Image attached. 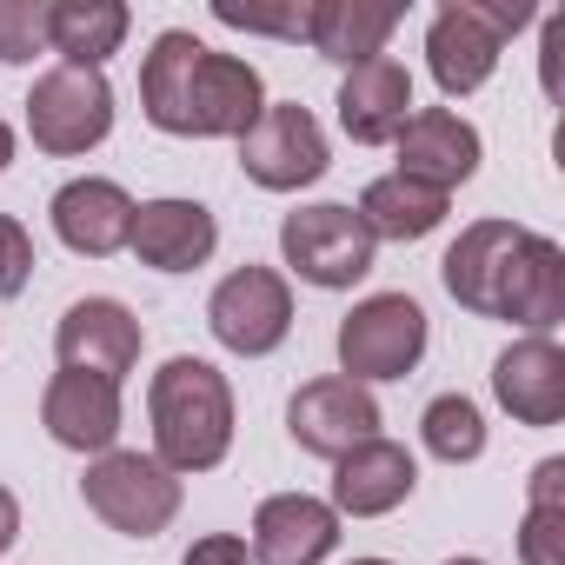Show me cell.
Segmentation results:
<instances>
[{"label": "cell", "instance_id": "5", "mask_svg": "<svg viewBox=\"0 0 565 565\" xmlns=\"http://www.w3.org/2000/svg\"><path fill=\"white\" fill-rule=\"evenodd\" d=\"M81 499L94 519H107L127 539H153L180 512V479L153 452H100L81 479Z\"/></svg>", "mask_w": 565, "mask_h": 565}, {"label": "cell", "instance_id": "32", "mask_svg": "<svg viewBox=\"0 0 565 565\" xmlns=\"http://www.w3.org/2000/svg\"><path fill=\"white\" fill-rule=\"evenodd\" d=\"M8 160H14V127L0 120V167H8Z\"/></svg>", "mask_w": 565, "mask_h": 565}, {"label": "cell", "instance_id": "23", "mask_svg": "<svg viewBox=\"0 0 565 565\" xmlns=\"http://www.w3.org/2000/svg\"><path fill=\"white\" fill-rule=\"evenodd\" d=\"M127 28H134V14L120 0H47V47L67 54L61 67H94L100 74V61L120 54Z\"/></svg>", "mask_w": 565, "mask_h": 565}, {"label": "cell", "instance_id": "31", "mask_svg": "<svg viewBox=\"0 0 565 565\" xmlns=\"http://www.w3.org/2000/svg\"><path fill=\"white\" fill-rule=\"evenodd\" d=\"M21 539V505H14V492L8 486H0V552H8Z\"/></svg>", "mask_w": 565, "mask_h": 565}, {"label": "cell", "instance_id": "20", "mask_svg": "<svg viewBox=\"0 0 565 565\" xmlns=\"http://www.w3.org/2000/svg\"><path fill=\"white\" fill-rule=\"evenodd\" d=\"M413 120V74L399 61H366V67H347V87H340V127L347 140L360 147H386L399 140V127Z\"/></svg>", "mask_w": 565, "mask_h": 565}, {"label": "cell", "instance_id": "24", "mask_svg": "<svg viewBox=\"0 0 565 565\" xmlns=\"http://www.w3.org/2000/svg\"><path fill=\"white\" fill-rule=\"evenodd\" d=\"M360 226L373 233V239H426L439 220H446V193H433V186H419V180H406V173H386V180H373L366 193H360Z\"/></svg>", "mask_w": 565, "mask_h": 565}, {"label": "cell", "instance_id": "27", "mask_svg": "<svg viewBox=\"0 0 565 565\" xmlns=\"http://www.w3.org/2000/svg\"><path fill=\"white\" fill-rule=\"evenodd\" d=\"M47 54V0H0V61L28 67Z\"/></svg>", "mask_w": 565, "mask_h": 565}, {"label": "cell", "instance_id": "26", "mask_svg": "<svg viewBox=\"0 0 565 565\" xmlns=\"http://www.w3.org/2000/svg\"><path fill=\"white\" fill-rule=\"evenodd\" d=\"M419 439H426L433 459L472 466V459L486 452V419H479V406H472L466 393H439V399L426 406V419H419Z\"/></svg>", "mask_w": 565, "mask_h": 565}, {"label": "cell", "instance_id": "9", "mask_svg": "<svg viewBox=\"0 0 565 565\" xmlns=\"http://www.w3.org/2000/svg\"><path fill=\"white\" fill-rule=\"evenodd\" d=\"M206 327L226 353L239 360H266L273 347H287L294 333V294H287V279H279L273 266H239L226 273L213 300H206Z\"/></svg>", "mask_w": 565, "mask_h": 565}, {"label": "cell", "instance_id": "7", "mask_svg": "<svg viewBox=\"0 0 565 565\" xmlns=\"http://www.w3.org/2000/svg\"><path fill=\"white\" fill-rule=\"evenodd\" d=\"M239 167L266 193H300V186H313L333 167V153H327L320 120L300 100H266L259 120L239 134Z\"/></svg>", "mask_w": 565, "mask_h": 565}, {"label": "cell", "instance_id": "19", "mask_svg": "<svg viewBox=\"0 0 565 565\" xmlns=\"http://www.w3.org/2000/svg\"><path fill=\"white\" fill-rule=\"evenodd\" d=\"M413 486H419V466H413V452L399 439H366L347 459H333V512L380 519V512L406 505Z\"/></svg>", "mask_w": 565, "mask_h": 565}, {"label": "cell", "instance_id": "15", "mask_svg": "<svg viewBox=\"0 0 565 565\" xmlns=\"http://www.w3.org/2000/svg\"><path fill=\"white\" fill-rule=\"evenodd\" d=\"M134 259L153 266V273H193L213 259L220 246V226L200 200H147L134 206V233H127Z\"/></svg>", "mask_w": 565, "mask_h": 565}, {"label": "cell", "instance_id": "29", "mask_svg": "<svg viewBox=\"0 0 565 565\" xmlns=\"http://www.w3.org/2000/svg\"><path fill=\"white\" fill-rule=\"evenodd\" d=\"M28 279H34V239L21 220L0 213V300H21Z\"/></svg>", "mask_w": 565, "mask_h": 565}, {"label": "cell", "instance_id": "33", "mask_svg": "<svg viewBox=\"0 0 565 565\" xmlns=\"http://www.w3.org/2000/svg\"><path fill=\"white\" fill-rule=\"evenodd\" d=\"M446 565H479V558H446Z\"/></svg>", "mask_w": 565, "mask_h": 565}, {"label": "cell", "instance_id": "6", "mask_svg": "<svg viewBox=\"0 0 565 565\" xmlns=\"http://www.w3.org/2000/svg\"><path fill=\"white\" fill-rule=\"evenodd\" d=\"M426 353V313L406 294H373L340 320V380H406Z\"/></svg>", "mask_w": 565, "mask_h": 565}, {"label": "cell", "instance_id": "10", "mask_svg": "<svg viewBox=\"0 0 565 565\" xmlns=\"http://www.w3.org/2000/svg\"><path fill=\"white\" fill-rule=\"evenodd\" d=\"M287 433L313 459H347L353 446L380 439V399L366 386L340 380V373L333 380H307L294 393V406H287Z\"/></svg>", "mask_w": 565, "mask_h": 565}, {"label": "cell", "instance_id": "12", "mask_svg": "<svg viewBox=\"0 0 565 565\" xmlns=\"http://www.w3.org/2000/svg\"><path fill=\"white\" fill-rule=\"evenodd\" d=\"M140 320L120 307V300H74L54 327V353H61V373H94L107 386H120L134 366H140Z\"/></svg>", "mask_w": 565, "mask_h": 565}, {"label": "cell", "instance_id": "30", "mask_svg": "<svg viewBox=\"0 0 565 565\" xmlns=\"http://www.w3.org/2000/svg\"><path fill=\"white\" fill-rule=\"evenodd\" d=\"M180 565H253V552H246V539H233V532H206V539H193V552H186Z\"/></svg>", "mask_w": 565, "mask_h": 565}, {"label": "cell", "instance_id": "28", "mask_svg": "<svg viewBox=\"0 0 565 565\" xmlns=\"http://www.w3.org/2000/svg\"><path fill=\"white\" fill-rule=\"evenodd\" d=\"M213 21L220 28H246V34H279V41H307V8H239V0H213Z\"/></svg>", "mask_w": 565, "mask_h": 565}, {"label": "cell", "instance_id": "14", "mask_svg": "<svg viewBox=\"0 0 565 565\" xmlns=\"http://www.w3.org/2000/svg\"><path fill=\"white\" fill-rule=\"evenodd\" d=\"M399 173L433 193H452L459 180L479 173V127L459 120L452 107H419L399 127Z\"/></svg>", "mask_w": 565, "mask_h": 565}, {"label": "cell", "instance_id": "17", "mask_svg": "<svg viewBox=\"0 0 565 565\" xmlns=\"http://www.w3.org/2000/svg\"><path fill=\"white\" fill-rule=\"evenodd\" d=\"M41 426L54 433V446L67 452H114L120 439V386L94 380V373H54L41 393Z\"/></svg>", "mask_w": 565, "mask_h": 565}, {"label": "cell", "instance_id": "13", "mask_svg": "<svg viewBox=\"0 0 565 565\" xmlns=\"http://www.w3.org/2000/svg\"><path fill=\"white\" fill-rule=\"evenodd\" d=\"M340 545V512L313 492H273L253 512V565H320Z\"/></svg>", "mask_w": 565, "mask_h": 565}, {"label": "cell", "instance_id": "2", "mask_svg": "<svg viewBox=\"0 0 565 565\" xmlns=\"http://www.w3.org/2000/svg\"><path fill=\"white\" fill-rule=\"evenodd\" d=\"M153 413V459L180 479V472H213L233 446V386L220 380V366L180 353L153 373L147 393Z\"/></svg>", "mask_w": 565, "mask_h": 565}, {"label": "cell", "instance_id": "34", "mask_svg": "<svg viewBox=\"0 0 565 565\" xmlns=\"http://www.w3.org/2000/svg\"><path fill=\"white\" fill-rule=\"evenodd\" d=\"M353 565H386V558H353Z\"/></svg>", "mask_w": 565, "mask_h": 565}, {"label": "cell", "instance_id": "1", "mask_svg": "<svg viewBox=\"0 0 565 565\" xmlns=\"http://www.w3.org/2000/svg\"><path fill=\"white\" fill-rule=\"evenodd\" d=\"M140 107L160 134H180V140H239L266 94H259V74L233 54H213L206 41H193L186 28H167L153 34L147 61H140Z\"/></svg>", "mask_w": 565, "mask_h": 565}, {"label": "cell", "instance_id": "18", "mask_svg": "<svg viewBox=\"0 0 565 565\" xmlns=\"http://www.w3.org/2000/svg\"><path fill=\"white\" fill-rule=\"evenodd\" d=\"M47 213H54L61 246L81 253V259H107V253H120L127 233H134V200H127V186H120V180H94V173H87V180H67Z\"/></svg>", "mask_w": 565, "mask_h": 565}, {"label": "cell", "instance_id": "11", "mask_svg": "<svg viewBox=\"0 0 565 565\" xmlns=\"http://www.w3.org/2000/svg\"><path fill=\"white\" fill-rule=\"evenodd\" d=\"M525 233H532V226H512V220H472V226L446 246L439 279H446V294H452L466 313H479V320H499V313H505V279H512V259H519Z\"/></svg>", "mask_w": 565, "mask_h": 565}, {"label": "cell", "instance_id": "25", "mask_svg": "<svg viewBox=\"0 0 565 565\" xmlns=\"http://www.w3.org/2000/svg\"><path fill=\"white\" fill-rule=\"evenodd\" d=\"M565 459H545L532 472V512H525V532H519V558L525 565H565Z\"/></svg>", "mask_w": 565, "mask_h": 565}, {"label": "cell", "instance_id": "21", "mask_svg": "<svg viewBox=\"0 0 565 565\" xmlns=\"http://www.w3.org/2000/svg\"><path fill=\"white\" fill-rule=\"evenodd\" d=\"M499 320L525 327L532 340H552V327L565 320V253H558V239L525 233V246L512 259V279H505V313Z\"/></svg>", "mask_w": 565, "mask_h": 565}, {"label": "cell", "instance_id": "8", "mask_svg": "<svg viewBox=\"0 0 565 565\" xmlns=\"http://www.w3.org/2000/svg\"><path fill=\"white\" fill-rule=\"evenodd\" d=\"M28 134L41 153H87L114 134V87L94 67H54L28 94Z\"/></svg>", "mask_w": 565, "mask_h": 565}, {"label": "cell", "instance_id": "4", "mask_svg": "<svg viewBox=\"0 0 565 565\" xmlns=\"http://www.w3.org/2000/svg\"><path fill=\"white\" fill-rule=\"evenodd\" d=\"M373 246L380 239L340 200H320V206H300V213L279 220V253H287V266L307 279V287H320V294L360 287V279L373 273Z\"/></svg>", "mask_w": 565, "mask_h": 565}, {"label": "cell", "instance_id": "22", "mask_svg": "<svg viewBox=\"0 0 565 565\" xmlns=\"http://www.w3.org/2000/svg\"><path fill=\"white\" fill-rule=\"evenodd\" d=\"M399 21H406V8H380V0H313L307 8V41L340 67H366V61L386 54Z\"/></svg>", "mask_w": 565, "mask_h": 565}, {"label": "cell", "instance_id": "3", "mask_svg": "<svg viewBox=\"0 0 565 565\" xmlns=\"http://www.w3.org/2000/svg\"><path fill=\"white\" fill-rule=\"evenodd\" d=\"M532 21L525 0H512V8H479V0H446V8L433 14L426 28V67L439 81L446 100L459 94H479L505 54V34H519Z\"/></svg>", "mask_w": 565, "mask_h": 565}, {"label": "cell", "instance_id": "16", "mask_svg": "<svg viewBox=\"0 0 565 565\" xmlns=\"http://www.w3.org/2000/svg\"><path fill=\"white\" fill-rule=\"evenodd\" d=\"M492 393L519 426H558L565 419V353L558 340H512L492 360Z\"/></svg>", "mask_w": 565, "mask_h": 565}]
</instances>
